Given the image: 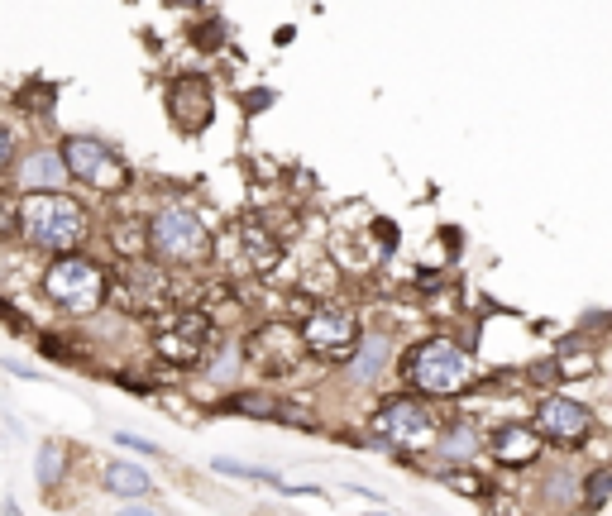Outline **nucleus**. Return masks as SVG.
<instances>
[{
    "label": "nucleus",
    "mask_w": 612,
    "mask_h": 516,
    "mask_svg": "<svg viewBox=\"0 0 612 516\" xmlns=\"http://www.w3.org/2000/svg\"><path fill=\"white\" fill-rule=\"evenodd\" d=\"M91 235V215L72 192H20L15 201V239L44 254H72Z\"/></svg>",
    "instance_id": "obj_1"
},
{
    "label": "nucleus",
    "mask_w": 612,
    "mask_h": 516,
    "mask_svg": "<svg viewBox=\"0 0 612 516\" xmlns=\"http://www.w3.org/2000/svg\"><path fill=\"white\" fill-rule=\"evenodd\" d=\"M106 292H110V278L106 268L87 258L82 249H72V254H53L44 268V297L67 311V316H91V311H101L106 306Z\"/></svg>",
    "instance_id": "obj_2"
},
{
    "label": "nucleus",
    "mask_w": 612,
    "mask_h": 516,
    "mask_svg": "<svg viewBox=\"0 0 612 516\" xmlns=\"http://www.w3.org/2000/svg\"><path fill=\"white\" fill-rule=\"evenodd\" d=\"M144 230H149V254H158L163 263H201L211 254V235H206V225L192 206L173 201V206H163L153 215Z\"/></svg>",
    "instance_id": "obj_3"
},
{
    "label": "nucleus",
    "mask_w": 612,
    "mask_h": 516,
    "mask_svg": "<svg viewBox=\"0 0 612 516\" xmlns=\"http://www.w3.org/2000/svg\"><path fill=\"white\" fill-rule=\"evenodd\" d=\"M58 153L67 163V177L82 182V187H96V192L110 196L130 182V168L120 163V153L110 149L106 139H96V134H67L58 144Z\"/></svg>",
    "instance_id": "obj_4"
},
{
    "label": "nucleus",
    "mask_w": 612,
    "mask_h": 516,
    "mask_svg": "<svg viewBox=\"0 0 612 516\" xmlns=\"http://www.w3.org/2000/svg\"><path fill=\"white\" fill-rule=\"evenodd\" d=\"M464 373H469V359H464V349H459L455 340H426L407 354V378H412L421 392H431V397L459 392Z\"/></svg>",
    "instance_id": "obj_5"
},
{
    "label": "nucleus",
    "mask_w": 612,
    "mask_h": 516,
    "mask_svg": "<svg viewBox=\"0 0 612 516\" xmlns=\"http://www.w3.org/2000/svg\"><path fill=\"white\" fill-rule=\"evenodd\" d=\"M302 354H306L302 335L287 330L283 321L254 330V340H249V364L263 368V373H292V368L302 364Z\"/></svg>",
    "instance_id": "obj_6"
},
{
    "label": "nucleus",
    "mask_w": 612,
    "mask_h": 516,
    "mask_svg": "<svg viewBox=\"0 0 612 516\" xmlns=\"http://www.w3.org/2000/svg\"><path fill=\"white\" fill-rule=\"evenodd\" d=\"M206 340H211V321L197 316V311H182V316H173V325H163L153 335L158 354L173 359V364H201L206 359Z\"/></svg>",
    "instance_id": "obj_7"
},
{
    "label": "nucleus",
    "mask_w": 612,
    "mask_h": 516,
    "mask_svg": "<svg viewBox=\"0 0 612 516\" xmlns=\"http://www.w3.org/2000/svg\"><path fill=\"white\" fill-rule=\"evenodd\" d=\"M168 115H173L177 129H187V134H201V129L211 125V115H216V91L206 77H177L168 86Z\"/></svg>",
    "instance_id": "obj_8"
},
{
    "label": "nucleus",
    "mask_w": 612,
    "mask_h": 516,
    "mask_svg": "<svg viewBox=\"0 0 612 516\" xmlns=\"http://www.w3.org/2000/svg\"><path fill=\"white\" fill-rule=\"evenodd\" d=\"M302 344L311 354H321V359H345L354 349V316L335 311V306H321V311L306 321Z\"/></svg>",
    "instance_id": "obj_9"
},
{
    "label": "nucleus",
    "mask_w": 612,
    "mask_h": 516,
    "mask_svg": "<svg viewBox=\"0 0 612 516\" xmlns=\"http://www.w3.org/2000/svg\"><path fill=\"white\" fill-rule=\"evenodd\" d=\"M20 192H67V163L58 149H29L20 163H10Z\"/></svg>",
    "instance_id": "obj_10"
},
{
    "label": "nucleus",
    "mask_w": 612,
    "mask_h": 516,
    "mask_svg": "<svg viewBox=\"0 0 612 516\" xmlns=\"http://www.w3.org/2000/svg\"><path fill=\"white\" fill-rule=\"evenodd\" d=\"M373 430H378V440H383V445H402V450H412V445H421V440L431 435V416H426V407H416V402H393V407L378 411Z\"/></svg>",
    "instance_id": "obj_11"
},
{
    "label": "nucleus",
    "mask_w": 612,
    "mask_h": 516,
    "mask_svg": "<svg viewBox=\"0 0 612 516\" xmlns=\"http://www.w3.org/2000/svg\"><path fill=\"white\" fill-rule=\"evenodd\" d=\"M541 426L550 435H560V440H584L593 430V416L579 402H569V397H550L546 407H541Z\"/></svg>",
    "instance_id": "obj_12"
},
{
    "label": "nucleus",
    "mask_w": 612,
    "mask_h": 516,
    "mask_svg": "<svg viewBox=\"0 0 612 516\" xmlns=\"http://www.w3.org/2000/svg\"><path fill=\"white\" fill-rule=\"evenodd\" d=\"M240 249H244V268L249 273H268L278 263V239L268 235L259 220H244L240 225Z\"/></svg>",
    "instance_id": "obj_13"
},
{
    "label": "nucleus",
    "mask_w": 612,
    "mask_h": 516,
    "mask_svg": "<svg viewBox=\"0 0 612 516\" xmlns=\"http://www.w3.org/2000/svg\"><path fill=\"white\" fill-rule=\"evenodd\" d=\"M536 450H541V440H536V430L526 426H503L498 435H493V454H498V464H526V459H536Z\"/></svg>",
    "instance_id": "obj_14"
},
{
    "label": "nucleus",
    "mask_w": 612,
    "mask_h": 516,
    "mask_svg": "<svg viewBox=\"0 0 612 516\" xmlns=\"http://www.w3.org/2000/svg\"><path fill=\"white\" fill-rule=\"evenodd\" d=\"M383 368H388V335H383V330H373V335L359 340V354L350 359V378L354 383H373Z\"/></svg>",
    "instance_id": "obj_15"
},
{
    "label": "nucleus",
    "mask_w": 612,
    "mask_h": 516,
    "mask_svg": "<svg viewBox=\"0 0 612 516\" xmlns=\"http://www.w3.org/2000/svg\"><path fill=\"white\" fill-rule=\"evenodd\" d=\"M101 483H106V493L115 497H144L153 488V478L139 464H125V459H115V464H106V473H101Z\"/></svg>",
    "instance_id": "obj_16"
},
{
    "label": "nucleus",
    "mask_w": 612,
    "mask_h": 516,
    "mask_svg": "<svg viewBox=\"0 0 612 516\" xmlns=\"http://www.w3.org/2000/svg\"><path fill=\"white\" fill-rule=\"evenodd\" d=\"M63 473H67V450L58 445V440H44L39 445V459H34V478H39V488H58L63 483Z\"/></svg>",
    "instance_id": "obj_17"
},
{
    "label": "nucleus",
    "mask_w": 612,
    "mask_h": 516,
    "mask_svg": "<svg viewBox=\"0 0 612 516\" xmlns=\"http://www.w3.org/2000/svg\"><path fill=\"white\" fill-rule=\"evenodd\" d=\"M474 450H479L474 426H450L445 435H440V454H445V459H469Z\"/></svg>",
    "instance_id": "obj_18"
},
{
    "label": "nucleus",
    "mask_w": 612,
    "mask_h": 516,
    "mask_svg": "<svg viewBox=\"0 0 612 516\" xmlns=\"http://www.w3.org/2000/svg\"><path fill=\"white\" fill-rule=\"evenodd\" d=\"M612 497V469H593L584 483V507H603Z\"/></svg>",
    "instance_id": "obj_19"
},
{
    "label": "nucleus",
    "mask_w": 612,
    "mask_h": 516,
    "mask_svg": "<svg viewBox=\"0 0 612 516\" xmlns=\"http://www.w3.org/2000/svg\"><path fill=\"white\" fill-rule=\"evenodd\" d=\"M230 411H249V416H278V402L263 397V392H240L230 397Z\"/></svg>",
    "instance_id": "obj_20"
},
{
    "label": "nucleus",
    "mask_w": 612,
    "mask_h": 516,
    "mask_svg": "<svg viewBox=\"0 0 612 516\" xmlns=\"http://www.w3.org/2000/svg\"><path fill=\"white\" fill-rule=\"evenodd\" d=\"M10 163H15V129L0 120V177L10 172Z\"/></svg>",
    "instance_id": "obj_21"
},
{
    "label": "nucleus",
    "mask_w": 612,
    "mask_h": 516,
    "mask_svg": "<svg viewBox=\"0 0 612 516\" xmlns=\"http://www.w3.org/2000/svg\"><path fill=\"white\" fill-rule=\"evenodd\" d=\"M5 239H15V201L0 196V244H5Z\"/></svg>",
    "instance_id": "obj_22"
},
{
    "label": "nucleus",
    "mask_w": 612,
    "mask_h": 516,
    "mask_svg": "<svg viewBox=\"0 0 612 516\" xmlns=\"http://www.w3.org/2000/svg\"><path fill=\"white\" fill-rule=\"evenodd\" d=\"M115 440H120L125 450H134V454H158V445H149V440H139V435H130V430H120Z\"/></svg>",
    "instance_id": "obj_23"
},
{
    "label": "nucleus",
    "mask_w": 612,
    "mask_h": 516,
    "mask_svg": "<svg viewBox=\"0 0 612 516\" xmlns=\"http://www.w3.org/2000/svg\"><path fill=\"white\" fill-rule=\"evenodd\" d=\"M235 368H240V359H235V349H230V354H225V359H220V364H216V378H220V383H225V378H230Z\"/></svg>",
    "instance_id": "obj_24"
},
{
    "label": "nucleus",
    "mask_w": 612,
    "mask_h": 516,
    "mask_svg": "<svg viewBox=\"0 0 612 516\" xmlns=\"http://www.w3.org/2000/svg\"><path fill=\"white\" fill-rule=\"evenodd\" d=\"M120 516H153V512H149V507H125Z\"/></svg>",
    "instance_id": "obj_25"
}]
</instances>
